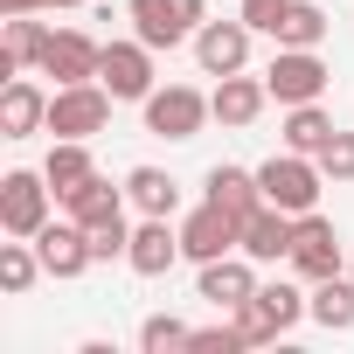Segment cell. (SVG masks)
Returning <instances> with one entry per match:
<instances>
[{"label":"cell","instance_id":"obj_16","mask_svg":"<svg viewBox=\"0 0 354 354\" xmlns=\"http://www.w3.org/2000/svg\"><path fill=\"white\" fill-rule=\"evenodd\" d=\"M42 125H49V97L28 77H8V91H0V139H28Z\"/></svg>","mask_w":354,"mask_h":354},{"label":"cell","instance_id":"obj_6","mask_svg":"<svg viewBox=\"0 0 354 354\" xmlns=\"http://www.w3.org/2000/svg\"><path fill=\"white\" fill-rule=\"evenodd\" d=\"M97 84H104L118 104H146V97H153V49H146V42H104Z\"/></svg>","mask_w":354,"mask_h":354},{"label":"cell","instance_id":"obj_9","mask_svg":"<svg viewBox=\"0 0 354 354\" xmlns=\"http://www.w3.org/2000/svg\"><path fill=\"white\" fill-rule=\"evenodd\" d=\"M35 250H42V271H49V278H84V271L97 264L84 223H42V230H35Z\"/></svg>","mask_w":354,"mask_h":354},{"label":"cell","instance_id":"obj_28","mask_svg":"<svg viewBox=\"0 0 354 354\" xmlns=\"http://www.w3.org/2000/svg\"><path fill=\"white\" fill-rule=\"evenodd\" d=\"M188 340H195V326H181L174 313H153V319L139 326V347H146V354H167V347H188Z\"/></svg>","mask_w":354,"mask_h":354},{"label":"cell","instance_id":"obj_35","mask_svg":"<svg viewBox=\"0 0 354 354\" xmlns=\"http://www.w3.org/2000/svg\"><path fill=\"white\" fill-rule=\"evenodd\" d=\"M347 278H354V264H347Z\"/></svg>","mask_w":354,"mask_h":354},{"label":"cell","instance_id":"obj_25","mask_svg":"<svg viewBox=\"0 0 354 354\" xmlns=\"http://www.w3.org/2000/svg\"><path fill=\"white\" fill-rule=\"evenodd\" d=\"M333 132H340V125H333L319 104H292V118H285V146H292V153H313V160H319V146H326Z\"/></svg>","mask_w":354,"mask_h":354},{"label":"cell","instance_id":"obj_26","mask_svg":"<svg viewBox=\"0 0 354 354\" xmlns=\"http://www.w3.org/2000/svg\"><path fill=\"white\" fill-rule=\"evenodd\" d=\"M35 271H42V250H28V236L0 243V292H28Z\"/></svg>","mask_w":354,"mask_h":354},{"label":"cell","instance_id":"obj_22","mask_svg":"<svg viewBox=\"0 0 354 354\" xmlns=\"http://www.w3.org/2000/svg\"><path fill=\"white\" fill-rule=\"evenodd\" d=\"M306 306H313V319L326 326V333H347L354 326V278H313V292H306Z\"/></svg>","mask_w":354,"mask_h":354},{"label":"cell","instance_id":"obj_21","mask_svg":"<svg viewBox=\"0 0 354 354\" xmlns=\"http://www.w3.org/2000/svg\"><path fill=\"white\" fill-rule=\"evenodd\" d=\"M125 195H132L139 216H174V209H181V181L160 174V167H132L125 174Z\"/></svg>","mask_w":354,"mask_h":354},{"label":"cell","instance_id":"obj_12","mask_svg":"<svg viewBox=\"0 0 354 354\" xmlns=\"http://www.w3.org/2000/svg\"><path fill=\"white\" fill-rule=\"evenodd\" d=\"M174 257H181V230H167V216H146V223L132 230V243H125V264H132L139 278H167Z\"/></svg>","mask_w":354,"mask_h":354},{"label":"cell","instance_id":"obj_27","mask_svg":"<svg viewBox=\"0 0 354 354\" xmlns=\"http://www.w3.org/2000/svg\"><path fill=\"white\" fill-rule=\"evenodd\" d=\"M230 319H236V333H243V347H264V340H278V333H285V326L271 319V306H264L257 292H250V299H243V306H236Z\"/></svg>","mask_w":354,"mask_h":354},{"label":"cell","instance_id":"obj_30","mask_svg":"<svg viewBox=\"0 0 354 354\" xmlns=\"http://www.w3.org/2000/svg\"><path fill=\"white\" fill-rule=\"evenodd\" d=\"M319 174L326 181H354V132H333L319 146Z\"/></svg>","mask_w":354,"mask_h":354},{"label":"cell","instance_id":"obj_13","mask_svg":"<svg viewBox=\"0 0 354 354\" xmlns=\"http://www.w3.org/2000/svg\"><path fill=\"white\" fill-rule=\"evenodd\" d=\"M125 21H132V35H139L146 49H181V42L195 35L174 0H125Z\"/></svg>","mask_w":354,"mask_h":354},{"label":"cell","instance_id":"obj_17","mask_svg":"<svg viewBox=\"0 0 354 354\" xmlns=\"http://www.w3.org/2000/svg\"><path fill=\"white\" fill-rule=\"evenodd\" d=\"M250 292H257V271H250V257H216V264H202V299H209L216 313H236Z\"/></svg>","mask_w":354,"mask_h":354},{"label":"cell","instance_id":"obj_4","mask_svg":"<svg viewBox=\"0 0 354 354\" xmlns=\"http://www.w3.org/2000/svg\"><path fill=\"white\" fill-rule=\"evenodd\" d=\"M264 84H271L278 104H319V91L333 84V70L319 63V49H278L271 70H264Z\"/></svg>","mask_w":354,"mask_h":354},{"label":"cell","instance_id":"obj_31","mask_svg":"<svg viewBox=\"0 0 354 354\" xmlns=\"http://www.w3.org/2000/svg\"><path fill=\"white\" fill-rule=\"evenodd\" d=\"M195 354H236L243 347V333H236V319H223V326H195V340H188Z\"/></svg>","mask_w":354,"mask_h":354},{"label":"cell","instance_id":"obj_2","mask_svg":"<svg viewBox=\"0 0 354 354\" xmlns=\"http://www.w3.org/2000/svg\"><path fill=\"white\" fill-rule=\"evenodd\" d=\"M49 195H56V188H49V174H28V167L0 174V230L35 243V230L49 223Z\"/></svg>","mask_w":354,"mask_h":354},{"label":"cell","instance_id":"obj_33","mask_svg":"<svg viewBox=\"0 0 354 354\" xmlns=\"http://www.w3.org/2000/svg\"><path fill=\"white\" fill-rule=\"evenodd\" d=\"M285 8H292V0H243V21H250V28H257V35H271V28H278V15H285Z\"/></svg>","mask_w":354,"mask_h":354},{"label":"cell","instance_id":"obj_7","mask_svg":"<svg viewBox=\"0 0 354 354\" xmlns=\"http://www.w3.org/2000/svg\"><path fill=\"white\" fill-rule=\"evenodd\" d=\"M243 243V216H230L223 202H202L188 223H181V257H195V264H216V257H230Z\"/></svg>","mask_w":354,"mask_h":354},{"label":"cell","instance_id":"obj_11","mask_svg":"<svg viewBox=\"0 0 354 354\" xmlns=\"http://www.w3.org/2000/svg\"><path fill=\"white\" fill-rule=\"evenodd\" d=\"M292 271L299 278H333L340 271V236H333V223L326 216H299V230H292Z\"/></svg>","mask_w":354,"mask_h":354},{"label":"cell","instance_id":"obj_8","mask_svg":"<svg viewBox=\"0 0 354 354\" xmlns=\"http://www.w3.org/2000/svg\"><path fill=\"white\" fill-rule=\"evenodd\" d=\"M250 21L236 15V21H202L195 28V63H202V77H236L243 63H250Z\"/></svg>","mask_w":354,"mask_h":354},{"label":"cell","instance_id":"obj_19","mask_svg":"<svg viewBox=\"0 0 354 354\" xmlns=\"http://www.w3.org/2000/svg\"><path fill=\"white\" fill-rule=\"evenodd\" d=\"M125 188H111V181H97V174H91V181L77 188V195H63V209H70V223H84V230H104V223H118L125 216Z\"/></svg>","mask_w":354,"mask_h":354},{"label":"cell","instance_id":"obj_24","mask_svg":"<svg viewBox=\"0 0 354 354\" xmlns=\"http://www.w3.org/2000/svg\"><path fill=\"white\" fill-rule=\"evenodd\" d=\"M271 42L278 49H319L326 42V15L313 8V0H292V8L278 15V28H271Z\"/></svg>","mask_w":354,"mask_h":354},{"label":"cell","instance_id":"obj_29","mask_svg":"<svg viewBox=\"0 0 354 354\" xmlns=\"http://www.w3.org/2000/svg\"><path fill=\"white\" fill-rule=\"evenodd\" d=\"M257 299H264V306H271V319H278V326H285V333H292V326H299V319H306V313H313V306H306V292H299V285H257Z\"/></svg>","mask_w":354,"mask_h":354},{"label":"cell","instance_id":"obj_5","mask_svg":"<svg viewBox=\"0 0 354 354\" xmlns=\"http://www.w3.org/2000/svg\"><path fill=\"white\" fill-rule=\"evenodd\" d=\"M202 118H216V111H209V97L195 84H167V91L146 97V132L153 139H195Z\"/></svg>","mask_w":354,"mask_h":354},{"label":"cell","instance_id":"obj_20","mask_svg":"<svg viewBox=\"0 0 354 354\" xmlns=\"http://www.w3.org/2000/svg\"><path fill=\"white\" fill-rule=\"evenodd\" d=\"M209 202H223L230 216H257L264 209V188H257V174L250 167H209Z\"/></svg>","mask_w":354,"mask_h":354},{"label":"cell","instance_id":"obj_14","mask_svg":"<svg viewBox=\"0 0 354 354\" xmlns=\"http://www.w3.org/2000/svg\"><path fill=\"white\" fill-rule=\"evenodd\" d=\"M292 230H299V216H285V209L264 202V209L243 223V243H236V250H243L250 264H278V257H292Z\"/></svg>","mask_w":354,"mask_h":354},{"label":"cell","instance_id":"obj_1","mask_svg":"<svg viewBox=\"0 0 354 354\" xmlns=\"http://www.w3.org/2000/svg\"><path fill=\"white\" fill-rule=\"evenodd\" d=\"M257 188H264V202L271 209H285V216H306L313 202H319V188H326V174H319V160L313 153H278V160H264L257 167Z\"/></svg>","mask_w":354,"mask_h":354},{"label":"cell","instance_id":"obj_18","mask_svg":"<svg viewBox=\"0 0 354 354\" xmlns=\"http://www.w3.org/2000/svg\"><path fill=\"white\" fill-rule=\"evenodd\" d=\"M264 97H271V84H257V77H243V70H236V77H216V97H209V111H216V118L236 132V125H250V118L264 111Z\"/></svg>","mask_w":354,"mask_h":354},{"label":"cell","instance_id":"obj_15","mask_svg":"<svg viewBox=\"0 0 354 354\" xmlns=\"http://www.w3.org/2000/svg\"><path fill=\"white\" fill-rule=\"evenodd\" d=\"M49 35L56 28H42L35 15H8V21H0V77H21L28 63H42Z\"/></svg>","mask_w":354,"mask_h":354},{"label":"cell","instance_id":"obj_34","mask_svg":"<svg viewBox=\"0 0 354 354\" xmlns=\"http://www.w3.org/2000/svg\"><path fill=\"white\" fill-rule=\"evenodd\" d=\"M35 8H84V0H0V15H35Z\"/></svg>","mask_w":354,"mask_h":354},{"label":"cell","instance_id":"obj_32","mask_svg":"<svg viewBox=\"0 0 354 354\" xmlns=\"http://www.w3.org/2000/svg\"><path fill=\"white\" fill-rule=\"evenodd\" d=\"M125 243H132V230H125V216H118V223H104V230H91V257H97V264H111V257H125Z\"/></svg>","mask_w":354,"mask_h":354},{"label":"cell","instance_id":"obj_23","mask_svg":"<svg viewBox=\"0 0 354 354\" xmlns=\"http://www.w3.org/2000/svg\"><path fill=\"white\" fill-rule=\"evenodd\" d=\"M42 174H49V188H56V202H63V195H77V188L91 181L97 167H91V146H84V139H56L49 160H42Z\"/></svg>","mask_w":354,"mask_h":354},{"label":"cell","instance_id":"obj_3","mask_svg":"<svg viewBox=\"0 0 354 354\" xmlns=\"http://www.w3.org/2000/svg\"><path fill=\"white\" fill-rule=\"evenodd\" d=\"M111 91L104 84H56V97H49V132L56 139H91V132H104V118H111Z\"/></svg>","mask_w":354,"mask_h":354},{"label":"cell","instance_id":"obj_10","mask_svg":"<svg viewBox=\"0 0 354 354\" xmlns=\"http://www.w3.org/2000/svg\"><path fill=\"white\" fill-rule=\"evenodd\" d=\"M97 63H104V42H91V35H77V28H56L49 49H42V70H49L56 84H97Z\"/></svg>","mask_w":354,"mask_h":354}]
</instances>
